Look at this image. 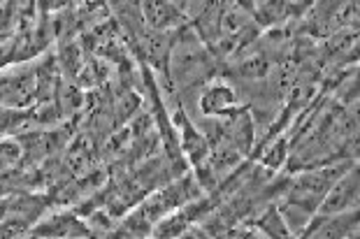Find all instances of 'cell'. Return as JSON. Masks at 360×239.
<instances>
[{
	"label": "cell",
	"mask_w": 360,
	"mask_h": 239,
	"mask_svg": "<svg viewBox=\"0 0 360 239\" xmlns=\"http://www.w3.org/2000/svg\"><path fill=\"white\" fill-rule=\"evenodd\" d=\"M198 107L205 117H228L235 110H240L242 103L237 98V91L233 89L231 82L221 79V77H212L205 84L200 96H198Z\"/></svg>",
	"instance_id": "cell-1"
},
{
	"label": "cell",
	"mask_w": 360,
	"mask_h": 239,
	"mask_svg": "<svg viewBox=\"0 0 360 239\" xmlns=\"http://www.w3.org/2000/svg\"><path fill=\"white\" fill-rule=\"evenodd\" d=\"M354 207H358V167H356V163L333 181V186L328 188L323 200H321L316 214L330 216V214L354 209Z\"/></svg>",
	"instance_id": "cell-2"
},
{
	"label": "cell",
	"mask_w": 360,
	"mask_h": 239,
	"mask_svg": "<svg viewBox=\"0 0 360 239\" xmlns=\"http://www.w3.org/2000/svg\"><path fill=\"white\" fill-rule=\"evenodd\" d=\"M142 17L151 30H177L186 14L172 0H142Z\"/></svg>",
	"instance_id": "cell-3"
},
{
	"label": "cell",
	"mask_w": 360,
	"mask_h": 239,
	"mask_svg": "<svg viewBox=\"0 0 360 239\" xmlns=\"http://www.w3.org/2000/svg\"><path fill=\"white\" fill-rule=\"evenodd\" d=\"M30 235H40V237H91L94 233L79 223L77 216L72 214H60V216H53L51 221L42 223L40 228H35Z\"/></svg>",
	"instance_id": "cell-4"
}]
</instances>
